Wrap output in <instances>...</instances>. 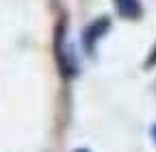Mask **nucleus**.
<instances>
[{"mask_svg":"<svg viewBox=\"0 0 156 152\" xmlns=\"http://www.w3.org/2000/svg\"><path fill=\"white\" fill-rule=\"evenodd\" d=\"M108 28V17H102V20H95L87 31H85V46L91 48L98 39H100V35Z\"/></svg>","mask_w":156,"mask_h":152,"instance_id":"obj_1","label":"nucleus"},{"mask_svg":"<svg viewBox=\"0 0 156 152\" xmlns=\"http://www.w3.org/2000/svg\"><path fill=\"white\" fill-rule=\"evenodd\" d=\"M115 5H117L119 15H124V17H136L141 13L139 0H115Z\"/></svg>","mask_w":156,"mask_h":152,"instance_id":"obj_2","label":"nucleus"},{"mask_svg":"<svg viewBox=\"0 0 156 152\" xmlns=\"http://www.w3.org/2000/svg\"><path fill=\"white\" fill-rule=\"evenodd\" d=\"M152 137L156 139V124H154V128H152Z\"/></svg>","mask_w":156,"mask_h":152,"instance_id":"obj_3","label":"nucleus"}]
</instances>
